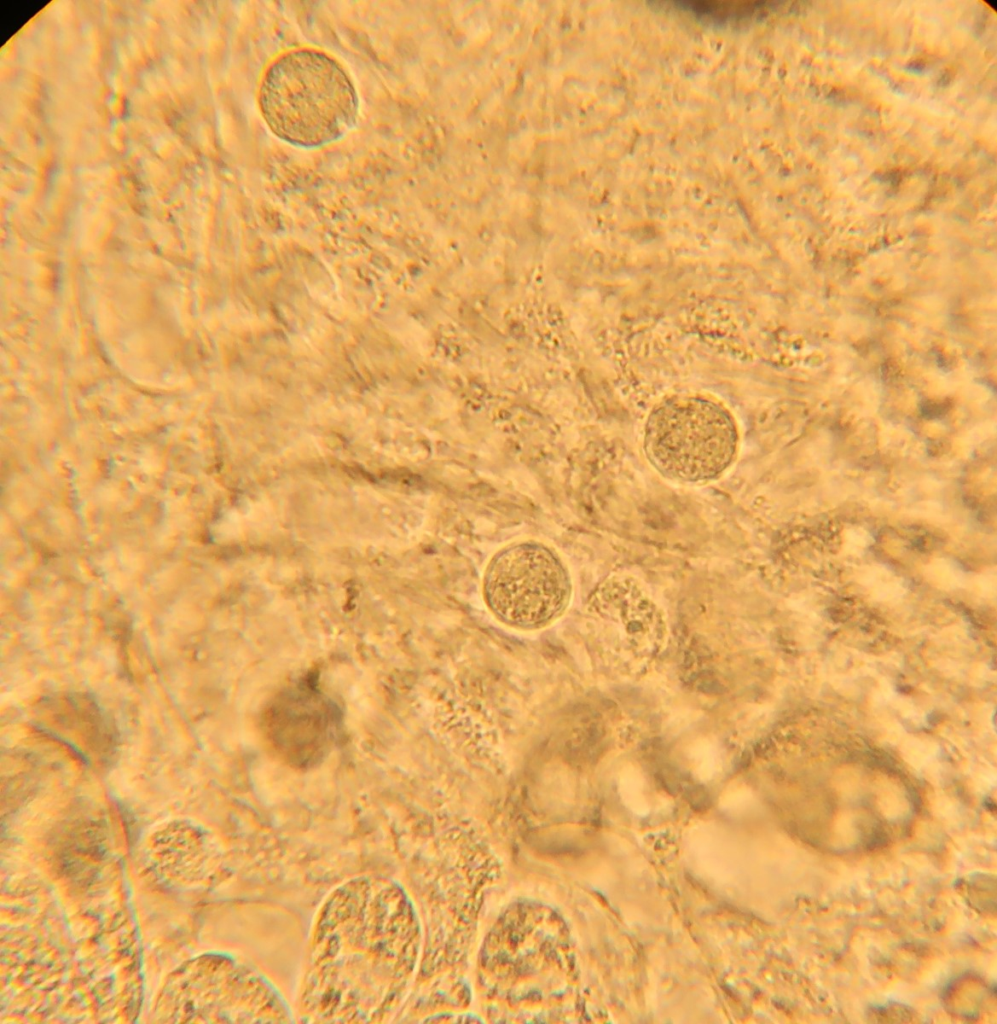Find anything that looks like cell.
Listing matches in <instances>:
<instances>
[{
	"label": "cell",
	"mask_w": 997,
	"mask_h": 1024,
	"mask_svg": "<svg viewBox=\"0 0 997 1024\" xmlns=\"http://www.w3.org/2000/svg\"><path fill=\"white\" fill-rule=\"evenodd\" d=\"M257 102L277 138L305 149L343 138L356 125L360 107L347 70L313 48L288 50L274 58L259 80Z\"/></svg>",
	"instance_id": "obj_1"
},
{
	"label": "cell",
	"mask_w": 997,
	"mask_h": 1024,
	"mask_svg": "<svg viewBox=\"0 0 997 1024\" xmlns=\"http://www.w3.org/2000/svg\"><path fill=\"white\" fill-rule=\"evenodd\" d=\"M739 445L734 415L724 403L706 394L665 397L653 406L644 423L645 458L662 477L680 484L719 479L735 462Z\"/></svg>",
	"instance_id": "obj_2"
},
{
	"label": "cell",
	"mask_w": 997,
	"mask_h": 1024,
	"mask_svg": "<svg viewBox=\"0 0 997 1024\" xmlns=\"http://www.w3.org/2000/svg\"><path fill=\"white\" fill-rule=\"evenodd\" d=\"M572 595L567 564L555 548L539 540L506 544L491 556L483 572L487 609L498 622L515 630L549 627L565 614Z\"/></svg>",
	"instance_id": "obj_3"
},
{
	"label": "cell",
	"mask_w": 997,
	"mask_h": 1024,
	"mask_svg": "<svg viewBox=\"0 0 997 1024\" xmlns=\"http://www.w3.org/2000/svg\"><path fill=\"white\" fill-rule=\"evenodd\" d=\"M43 715L42 728L85 761L105 764L114 755L115 730L94 700L81 694L44 700Z\"/></svg>",
	"instance_id": "obj_4"
},
{
	"label": "cell",
	"mask_w": 997,
	"mask_h": 1024,
	"mask_svg": "<svg viewBox=\"0 0 997 1024\" xmlns=\"http://www.w3.org/2000/svg\"><path fill=\"white\" fill-rule=\"evenodd\" d=\"M657 4L661 9L683 13L714 26L749 24L766 16L770 9L764 2L673 1Z\"/></svg>",
	"instance_id": "obj_5"
},
{
	"label": "cell",
	"mask_w": 997,
	"mask_h": 1024,
	"mask_svg": "<svg viewBox=\"0 0 997 1024\" xmlns=\"http://www.w3.org/2000/svg\"><path fill=\"white\" fill-rule=\"evenodd\" d=\"M967 897L978 911H996V878L987 874H976L967 883Z\"/></svg>",
	"instance_id": "obj_6"
}]
</instances>
